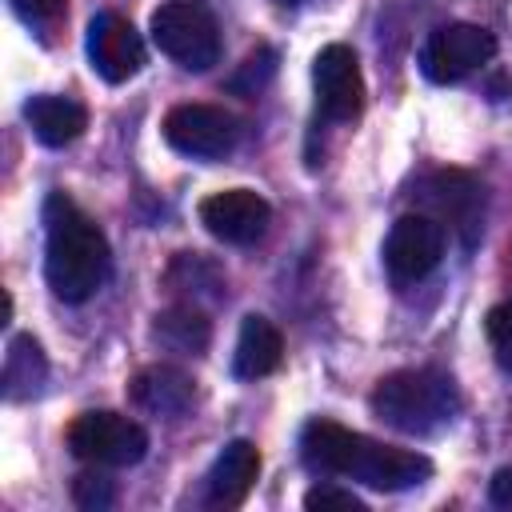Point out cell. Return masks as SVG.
Segmentation results:
<instances>
[{"label": "cell", "mask_w": 512, "mask_h": 512, "mask_svg": "<svg viewBox=\"0 0 512 512\" xmlns=\"http://www.w3.org/2000/svg\"><path fill=\"white\" fill-rule=\"evenodd\" d=\"M300 456L320 476H348L376 492H404L432 476V460L412 448L380 444L328 416H316L300 432Z\"/></svg>", "instance_id": "cell-1"}, {"label": "cell", "mask_w": 512, "mask_h": 512, "mask_svg": "<svg viewBox=\"0 0 512 512\" xmlns=\"http://www.w3.org/2000/svg\"><path fill=\"white\" fill-rule=\"evenodd\" d=\"M112 252L100 224L64 192L44 200V280L64 304H84L104 288Z\"/></svg>", "instance_id": "cell-2"}, {"label": "cell", "mask_w": 512, "mask_h": 512, "mask_svg": "<svg viewBox=\"0 0 512 512\" xmlns=\"http://www.w3.org/2000/svg\"><path fill=\"white\" fill-rule=\"evenodd\" d=\"M376 420L404 436H432L460 416V388L440 368H400L376 380L368 396Z\"/></svg>", "instance_id": "cell-3"}, {"label": "cell", "mask_w": 512, "mask_h": 512, "mask_svg": "<svg viewBox=\"0 0 512 512\" xmlns=\"http://www.w3.org/2000/svg\"><path fill=\"white\" fill-rule=\"evenodd\" d=\"M156 48L188 72H208L220 60V28L216 16L196 0H168L152 12Z\"/></svg>", "instance_id": "cell-4"}, {"label": "cell", "mask_w": 512, "mask_h": 512, "mask_svg": "<svg viewBox=\"0 0 512 512\" xmlns=\"http://www.w3.org/2000/svg\"><path fill=\"white\" fill-rule=\"evenodd\" d=\"M68 448L76 460H88L96 468H128L144 460L148 452V432L120 416V412H80L68 424Z\"/></svg>", "instance_id": "cell-5"}, {"label": "cell", "mask_w": 512, "mask_h": 512, "mask_svg": "<svg viewBox=\"0 0 512 512\" xmlns=\"http://www.w3.org/2000/svg\"><path fill=\"white\" fill-rule=\"evenodd\" d=\"M496 56V36L480 24H440L420 48V72L432 84H456Z\"/></svg>", "instance_id": "cell-6"}, {"label": "cell", "mask_w": 512, "mask_h": 512, "mask_svg": "<svg viewBox=\"0 0 512 512\" xmlns=\"http://www.w3.org/2000/svg\"><path fill=\"white\" fill-rule=\"evenodd\" d=\"M444 244H448V232L436 216L404 212L384 236V268L392 272V280L416 284L444 260Z\"/></svg>", "instance_id": "cell-7"}, {"label": "cell", "mask_w": 512, "mask_h": 512, "mask_svg": "<svg viewBox=\"0 0 512 512\" xmlns=\"http://www.w3.org/2000/svg\"><path fill=\"white\" fill-rule=\"evenodd\" d=\"M316 112L332 124H352L364 112V76L348 44H324L312 60Z\"/></svg>", "instance_id": "cell-8"}, {"label": "cell", "mask_w": 512, "mask_h": 512, "mask_svg": "<svg viewBox=\"0 0 512 512\" xmlns=\"http://www.w3.org/2000/svg\"><path fill=\"white\" fill-rule=\"evenodd\" d=\"M164 140L192 160H220L236 148V116L216 104H176L164 116Z\"/></svg>", "instance_id": "cell-9"}, {"label": "cell", "mask_w": 512, "mask_h": 512, "mask_svg": "<svg viewBox=\"0 0 512 512\" xmlns=\"http://www.w3.org/2000/svg\"><path fill=\"white\" fill-rule=\"evenodd\" d=\"M420 204L444 228H456L464 248H472L480 240V228H484V188L468 172H456V168L432 172L428 180H420Z\"/></svg>", "instance_id": "cell-10"}, {"label": "cell", "mask_w": 512, "mask_h": 512, "mask_svg": "<svg viewBox=\"0 0 512 512\" xmlns=\"http://www.w3.org/2000/svg\"><path fill=\"white\" fill-rule=\"evenodd\" d=\"M200 224L224 244H256L272 224V208L252 188H224L200 200Z\"/></svg>", "instance_id": "cell-11"}, {"label": "cell", "mask_w": 512, "mask_h": 512, "mask_svg": "<svg viewBox=\"0 0 512 512\" xmlns=\"http://www.w3.org/2000/svg\"><path fill=\"white\" fill-rule=\"evenodd\" d=\"M88 60L108 84H124L144 68V40L120 12H100L88 24Z\"/></svg>", "instance_id": "cell-12"}, {"label": "cell", "mask_w": 512, "mask_h": 512, "mask_svg": "<svg viewBox=\"0 0 512 512\" xmlns=\"http://www.w3.org/2000/svg\"><path fill=\"white\" fill-rule=\"evenodd\" d=\"M260 476V452L252 440H232L212 460L204 476V504L208 508H240Z\"/></svg>", "instance_id": "cell-13"}, {"label": "cell", "mask_w": 512, "mask_h": 512, "mask_svg": "<svg viewBox=\"0 0 512 512\" xmlns=\"http://www.w3.org/2000/svg\"><path fill=\"white\" fill-rule=\"evenodd\" d=\"M128 396H132V404L140 412H152V416H184L196 404V384L176 364H148V368H140L132 376Z\"/></svg>", "instance_id": "cell-14"}, {"label": "cell", "mask_w": 512, "mask_h": 512, "mask_svg": "<svg viewBox=\"0 0 512 512\" xmlns=\"http://www.w3.org/2000/svg\"><path fill=\"white\" fill-rule=\"evenodd\" d=\"M284 360V336L268 316H244L240 336H236V352H232V368L240 380H260L268 372H276Z\"/></svg>", "instance_id": "cell-15"}, {"label": "cell", "mask_w": 512, "mask_h": 512, "mask_svg": "<svg viewBox=\"0 0 512 512\" xmlns=\"http://www.w3.org/2000/svg\"><path fill=\"white\" fill-rule=\"evenodd\" d=\"M24 120L48 148H64L88 128V112L72 96H32L24 104Z\"/></svg>", "instance_id": "cell-16"}, {"label": "cell", "mask_w": 512, "mask_h": 512, "mask_svg": "<svg viewBox=\"0 0 512 512\" xmlns=\"http://www.w3.org/2000/svg\"><path fill=\"white\" fill-rule=\"evenodd\" d=\"M152 336H156L164 348H172V352L204 356V348H208V340H212V324H208V316H204L200 304L180 300V304H172V308H164V312L156 316Z\"/></svg>", "instance_id": "cell-17"}, {"label": "cell", "mask_w": 512, "mask_h": 512, "mask_svg": "<svg viewBox=\"0 0 512 512\" xmlns=\"http://www.w3.org/2000/svg\"><path fill=\"white\" fill-rule=\"evenodd\" d=\"M48 380V360L40 352V344L32 336H12L8 352H4V396L8 400H28L40 392V384Z\"/></svg>", "instance_id": "cell-18"}, {"label": "cell", "mask_w": 512, "mask_h": 512, "mask_svg": "<svg viewBox=\"0 0 512 512\" xmlns=\"http://www.w3.org/2000/svg\"><path fill=\"white\" fill-rule=\"evenodd\" d=\"M164 280H168V288L180 292L188 304H200V296H212V300L224 296V276H220V268H216L208 256H200V252H180V256L172 260V268H168Z\"/></svg>", "instance_id": "cell-19"}, {"label": "cell", "mask_w": 512, "mask_h": 512, "mask_svg": "<svg viewBox=\"0 0 512 512\" xmlns=\"http://www.w3.org/2000/svg\"><path fill=\"white\" fill-rule=\"evenodd\" d=\"M272 72H276V52H272L268 44H260L256 52L244 56V64H240V72L228 80V88H232V92H244V96H256V92L272 80Z\"/></svg>", "instance_id": "cell-20"}, {"label": "cell", "mask_w": 512, "mask_h": 512, "mask_svg": "<svg viewBox=\"0 0 512 512\" xmlns=\"http://www.w3.org/2000/svg\"><path fill=\"white\" fill-rule=\"evenodd\" d=\"M72 500L84 512H104V508L116 504V480L104 476V472H80L72 480Z\"/></svg>", "instance_id": "cell-21"}, {"label": "cell", "mask_w": 512, "mask_h": 512, "mask_svg": "<svg viewBox=\"0 0 512 512\" xmlns=\"http://www.w3.org/2000/svg\"><path fill=\"white\" fill-rule=\"evenodd\" d=\"M484 332H488V344H492L496 364L512 376V300H504V304H496V308L488 312Z\"/></svg>", "instance_id": "cell-22"}, {"label": "cell", "mask_w": 512, "mask_h": 512, "mask_svg": "<svg viewBox=\"0 0 512 512\" xmlns=\"http://www.w3.org/2000/svg\"><path fill=\"white\" fill-rule=\"evenodd\" d=\"M8 4L24 24H32L40 32H52L68 12V0H8Z\"/></svg>", "instance_id": "cell-23"}, {"label": "cell", "mask_w": 512, "mask_h": 512, "mask_svg": "<svg viewBox=\"0 0 512 512\" xmlns=\"http://www.w3.org/2000/svg\"><path fill=\"white\" fill-rule=\"evenodd\" d=\"M304 508H320V512H328V508H344V512H364V500L352 492V488H340V484H316V488H308L304 492Z\"/></svg>", "instance_id": "cell-24"}, {"label": "cell", "mask_w": 512, "mask_h": 512, "mask_svg": "<svg viewBox=\"0 0 512 512\" xmlns=\"http://www.w3.org/2000/svg\"><path fill=\"white\" fill-rule=\"evenodd\" d=\"M488 500L504 512H512V468H500L492 480H488Z\"/></svg>", "instance_id": "cell-25"}, {"label": "cell", "mask_w": 512, "mask_h": 512, "mask_svg": "<svg viewBox=\"0 0 512 512\" xmlns=\"http://www.w3.org/2000/svg\"><path fill=\"white\" fill-rule=\"evenodd\" d=\"M276 4H300V0H276Z\"/></svg>", "instance_id": "cell-26"}]
</instances>
